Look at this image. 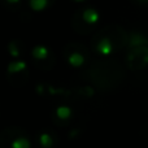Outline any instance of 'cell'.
I'll return each mask as SVG.
<instances>
[{
  "instance_id": "6da1fadb",
  "label": "cell",
  "mask_w": 148,
  "mask_h": 148,
  "mask_svg": "<svg viewBox=\"0 0 148 148\" xmlns=\"http://www.w3.org/2000/svg\"><path fill=\"white\" fill-rule=\"evenodd\" d=\"M129 34L120 26H108L103 29L94 39V49L100 55H109L127 46Z\"/></svg>"
},
{
  "instance_id": "7a4b0ae2",
  "label": "cell",
  "mask_w": 148,
  "mask_h": 148,
  "mask_svg": "<svg viewBox=\"0 0 148 148\" xmlns=\"http://www.w3.org/2000/svg\"><path fill=\"white\" fill-rule=\"evenodd\" d=\"M126 65L130 70H143L148 66V46L130 47L126 55Z\"/></svg>"
},
{
  "instance_id": "3957f363",
  "label": "cell",
  "mask_w": 148,
  "mask_h": 148,
  "mask_svg": "<svg viewBox=\"0 0 148 148\" xmlns=\"http://www.w3.org/2000/svg\"><path fill=\"white\" fill-rule=\"evenodd\" d=\"M139 46H148V36L140 31H133L129 34L127 48L130 47H139Z\"/></svg>"
},
{
  "instance_id": "277c9868",
  "label": "cell",
  "mask_w": 148,
  "mask_h": 148,
  "mask_svg": "<svg viewBox=\"0 0 148 148\" xmlns=\"http://www.w3.org/2000/svg\"><path fill=\"white\" fill-rule=\"evenodd\" d=\"M139 3H148V0H138Z\"/></svg>"
}]
</instances>
